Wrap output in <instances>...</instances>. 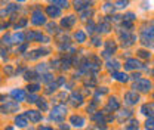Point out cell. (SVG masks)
<instances>
[{
  "mask_svg": "<svg viewBox=\"0 0 154 130\" xmlns=\"http://www.w3.org/2000/svg\"><path fill=\"white\" fill-rule=\"evenodd\" d=\"M117 5V8H123V6H126L127 3H123V2H119V3H116Z\"/></svg>",
  "mask_w": 154,
  "mask_h": 130,
  "instance_id": "obj_26",
  "label": "cell"
},
{
  "mask_svg": "<svg viewBox=\"0 0 154 130\" xmlns=\"http://www.w3.org/2000/svg\"><path fill=\"white\" fill-rule=\"evenodd\" d=\"M28 99H31L30 102H36V99H37V96H36V95H31V96H30Z\"/></svg>",
  "mask_w": 154,
  "mask_h": 130,
  "instance_id": "obj_27",
  "label": "cell"
},
{
  "mask_svg": "<svg viewBox=\"0 0 154 130\" xmlns=\"http://www.w3.org/2000/svg\"><path fill=\"white\" fill-rule=\"evenodd\" d=\"M94 43L95 45H99V38H94Z\"/></svg>",
  "mask_w": 154,
  "mask_h": 130,
  "instance_id": "obj_30",
  "label": "cell"
},
{
  "mask_svg": "<svg viewBox=\"0 0 154 130\" xmlns=\"http://www.w3.org/2000/svg\"><path fill=\"white\" fill-rule=\"evenodd\" d=\"M18 103H8V111H16Z\"/></svg>",
  "mask_w": 154,
  "mask_h": 130,
  "instance_id": "obj_19",
  "label": "cell"
},
{
  "mask_svg": "<svg viewBox=\"0 0 154 130\" xmlns=\"http://www.w3.org/2000/svg\"><path fill=\"white\" fill-rule=\"evenodd\" d=\"M113 77L116 80H119V81H126L127 80V75L123 74V73H113Z\"/></svg>",
  "mask_w": 154,
  "mask_h": 130,
  "instance_id": "obj_13",
  "label": "cell"
},
{
  "mask_svg": "<svg viewBox=\"0 0 154 130\" xmlns=\"http://www.w3.org/2000/svg\"><path fill=\"white\" fill-rule=\"evenodd\" d=\"M134 16H135L134 13H127V15H126V19H130V21H132V19H135Z\"/></svg>",
  "mask_w": 154,
  "mask_h": 130,
  "instance_id": "obj_24",
  "label": "cell"
},
{
  "mask_svg": "<svg viewBox=\"0 0 154 130\" xmlns=\"http://www.w3.org/2000/svg\"><path fill=\"white\" fill-rule=\"evenodd\" d=\"M15 124H16L18 127H25V126H27V120H25L23 115H21V117H18V118L15 120Z\"/></svg>",
  "mask_w": 154,
  "mask_h": 130,
  "instance_id": "obj_11",
  "label": "cell"
},
{
  "mask_svg": "<svg viewBox=\"0 0 154 130\" xmlns=\"http://www.w3.org/2000/svg\"><path fill=\"white\" fill-rule=\"evenodd\" d=\"M65 113H67L65 106H62V105L55 106V108H53V111H52V114H51V118H52V120H55V121H61Z\"/></svg>",
  "mask_w": 154,
  "mask_h": 130,
  "instance_id": "obj_1",
  "label": "cell"
},
{
  "mask_svg": "<svg viewBox=\"0 0 154 130\" xmlns=\"http://www.w3.org/2000/svg\"><path fill=\"white\" fill-rule=\"evenodd\" d=\"M39 106L43 108V110H46V103H45V102H39Z\"/></svg>",
  "mask_w": 154,
  "mask_h": 130,
  "instance_id": "obj_25",
  "label": "cell"
},
{
  "mask_svg": "<svg viewBox=\"0 0 154 130\" xmlns=\"http://www.w3.org/2000/svg\"><path fill=\"white\" fill-rule=\"evenodd\" d=\"M74 21H76L74 16H67V18H64V19H62V25L68 28V27H71V25L74 24Z\"/></svg>",
  "mask_w": 154,
  "mask_h": 130,
  "instance_id": "obj_9",
  "label": "cell"
},
{
  "mask_svg": "<svg viewBox=\"0 0 154 130\" xmlns=\"http://www.w3.org/2000/svg\"><path fill=\"white\" fill-rule=\"evenodd\" d=\"M74 38H76L79 43H83V41L86 40V36H84V33H83V31H77V33L74 34Z\"/></svg>",
  "mask_w": 154,
  "mask_h": 130,
  "instance_id": "obj_12",
  "label": "cell"
},
{
  "mask_svg": "<svg viewBox=\"0 0 154 130\" xmlns=\"http://www.w3.org/2000/svg\"><path fill=\"white\" fill-rule=\"evenodd\" d=\"M124 102L126 103H129V105H134V103H136L138 101H139V96L135 93V92H129V93H126L124 95Z\"/></svg>",
  "mask_w": 154,
  "mask_h": 130,
  "instance_id": "obj_4",
  "label": "cell"
},
{
  "mask_svg": "<svg viewBox=\"0 0 154 130\" xmlns=\"http://www.w3.org/2000/svg\"><path fill=\"white\" fill-rule=\"evenodd\" d=\"M108 28H110V27H108V24H105V22H102V24L99 25V31H102V33H107Z\"/></svg>",
  "mask_w": 154,
  "mask_h": 130,
  "instance_id": "obj_20",
  "label": "cell"
},
{
  "mask_svg": "<svg viewBox=\"0 0 154 130\" xmlns=\"http://www.w3.org/2000/svg\"><path fill=\"white\" fill-rule=\"evenodd\" d=\"M39 130H52V129H51V127H40Z\"/></svg>",
  "mask_w": 154,
  "mask_h": 130,
  "instance_id": "obj_29",
  "label": "cell"
},
{
  "mask_svg": "<svg viewBox=\"0 0 154 130\" xmlns=\"http://www.w3.org/2000/svg\"><path fill=\"white\" fill-rule=\"evenodd\" d=\"M45 65H46V64H40V65H39V70H41V71H43V70H46Z\"/></svg>",
  "mask_w": 154,
  "mask_h": 130,
  "instance_id": "obj_28",
  "label": "cell"
},
{
  "mask_svg": "<svg viewBox=\"0 0 154 130\" xmlns=\"http://www.w3.org/2000/svg\"><path fill=\"white\" fill-rule=\"evenodd\" d=\"M119 67H120V65H119V62H116V61H114V62H113V61H110V62H108V68H114V70H117Z\"/></svg>",
  "mask_w": 154,
  "mask_h": 130,
  "instance_id": "obj_18",
  "label": "cell"
},
{
  "mask_svg": "<svg viewBox=\"0 0 154 130\" xmlns=\"http://www.w3.org/2000/svg\"><path fill=\"white\" fill-rule=\"evenodd\" d=\"M53 5H58L59 8H64V6L67 8V6H68V3H67V2H53Z\"/></svg>",
  "mask_w": 154,
  "mask_h": 130,
  "instance_id": "obj_21",
  "label": "cell"
},
{
  "mask_svg": "<svg viewBox=\"0 0 154 130\" xmlns=\"http://www.w3.org/2000/svg\"><path fill=\"white\" fill-rule=\"evenodd\" d=\"M41 80H43V81H49V80H51V74H45Z\"/></svg>",
  "mask_w": 154,
  "mask_h": 130,
  "instance_id": "obj_23",
  "label": "cell"
},
{
  "mask_svg": "<svg viewBox=\"0 0 154 130\" xmlns=\"http://www.w3.org/2000/svg\"><path fill=\"white\" fill-rule=\"evenodd\" d=\"M31 22L34 25H41V24L46 22V18H45V15H43L40 10H34L33 15H31Z\"/></svg>",
  "mask_w": 154,
  "mask_h": 130,
  "instance_id": "obj_3",
  "label": "cell"
},
{
  "mask_svg": "<svg viewBox=\"0 0 154 130\" xmlns=\"http://www.w3.org/2000/svg\"><path fill=\"white\" fill-rule=\"evenodd\" d=\"M145 129L147 130H154V118H148L145 121Z\"/></svg>",
  "mask_w": 154,
  "mask_h": 130,
  "instance_id": "obj_14",
  "label": "cell"
},
{
  "mask_svg": "<svg viewBox=\"0 0 154 130\" xmlns=\"http://www.w3.org/2000/svg\"><path fill=\"white\" fill-rule=\"evenodd\" d=\"M110 108H114V110H117V108H119V102H117V99L114 98H111V99H110Z\"/></svg>",
  "mask_w": 154,
  "mask_h": 130,
  "instance_id": "obj_17",
  "label": "cell"
},
{
  "mask_svg": "<svg viewBox=\"0 0 154 130\" xmlns=\"http://www.w3.org/2000/svg\"><path fill=\"white\" fill-rule=\"evenodd\" d=\"M12 40H13L15 43H21V41L24 40V34H23V33H18V34H15V36L12 37Z\"/></svg>",
  "mask_w": 154,
  "mask_h": 130,
  "instance_id": "obj_15",
  "label": "cell"
},
{
  "mask_svg": "<svg viewBox=\"0 0 154 130\" xmlns=\"http://www.w3.org/2000/svg\"><path fill=\"white\" fill-rule=\"evenodd\" d=\"M151 87V83L148 80H144V78H139L136 83H134V89L135 90H141V92H148Z\"/></svg>",
  "mask_w": 154,
  "mask_h": 130,
  "instance_id": "obj_2",
  "label": "cell"
},
{
  "mask_svg": "<svg viewBox=\"0 0 154 130\" xmlns=\"http://www.w3.org/2000/svg\"><path fill=\"white\" fill-rule=\"evenodd\" d=\"M16 101H24L25 99V92L24 90H21V89H18V90H12V93H11Z\"/></svg>",
  "mask_w": 154,
  "mask_h": 130,
  "instance_id": "obj_7",
  "label": "cell"
},
{
  "mask_svg": "<svg viewBox=\"0 0 154 130\" xmlns=\"http://www.w3.org/2000/svg\"><path fill=\"white\" fill-rule=\"evenodd\" d=\"M39 89V86L37 84H31V86H28V90H31V92H36Z\"/></svg>",
  "mask_w": 154,
  "mask_h": 130,
  "instance_id": "obj_22",
  "label": "cell"
},
{
  "mask_svg": "<svg viewBox=\"0 0 154 130\" xmlns=\"http://www.w3.org/2000/svg\"><path fill=\"white\" fill-rule=\"evenodd\" d=\"M48 13H49V16H59L61 15V12H59V9H56L55 6H48Z\"/></svg>",
  "mask_w": 154,
  "mask_h": 130,
  "instance_id": "obj_10",
  "label": "cell"
},
{
  "mask_svg": "<svg viewBox=\"0 0 154 130\" xmlns=\"http://www.w3.org/2000/svg\"><path fill=\"white\" fill-rule=\"evenodd\" d=\"M70 121H71V124L74 127H83L84 126V118L83 117H79V115H73Z\"/></svg>",
  "mask_w": 154,
  "mask_h": 130,
  "instance_id": "obj_6",
  "label": "cell"
},
{
  "mask_svg": "<svg viewBox=\"0 0 154 130\" xmlns=\"http://www.w3.org/2000/svg\"><path fill=\"white\" fill-rule=\"evenodd\" d=\"M124 67H126L127 70H134V68H138V67H139V62H138L136 59H127L126 64H124Z\"/></svg>",
  "mask_w": 154,
  "mask_h": 130,
  "instance_id": "obj_8",
  "label": "cell"
},
{
  "mask_svg": "<svg viewBox=\"0 0 154 130\" xmlns=\"http://www.w3.org/2000/svg\"><path fill=\"white\" fill-rule=\"evenodd\" d=\"M33 123H37V121H40L41 120V114L39 113V111H27V114H25Z\"/></svg>",
  "mask_w": 154,
  "mask_h": 130,
  "instance_id": "obj_5",
  "label": "cell"
},
{
  "mask_svg": "<svg viewBox=\"0 0 154 130\" xmlns=\"http://www.w3.org/2000/svg\"><path fill=\"white\" fill-rule=\"evenodd\" d=\"M71 99H73V102H74V103H80V102L83 101V98H82V95H77V93H73V96H71Z\"/></svg>",
  "mask_w": 154,
  "mask_h": 130,
  "instance_id": "obj_16",
  "label": "cell"
}]
</instances>
